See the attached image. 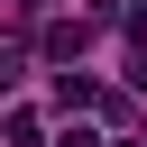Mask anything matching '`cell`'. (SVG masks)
Returning a JSON list of instances; mask_svg holds the SVG:
<instances>
[{"instance_id":"obj_1","label":"cell","mask_w":147,"mask_h":147,"mask_svg":"<svg viewBox=\"0 0 147 147\" xmlns=\"http://www.w3.org/2000/svg\"><path fill=\"white\" fill-rule=\"evenodd\" d=\"M37 46H46V55H55V64H74V55H83V46H92V28H83V18H55V28H46V37H37Z\"/></svg>"},{"instance_id":"obj_2","label":"cell","mask_w":147,"mask_h":147,"mask_svg":"<svg viewBox=\"0 0 147 147\" xmlns=\"http://www.w3.org/2000/svg\"><path fill=\"white\" fill-rule=\"evenodd\" d=\"M55 110H101V83L92 74H55Z\"/></svg>"},{"instance_id":"obj_3","label":"cell","mask_w":147,"mask_h":147,"mask_svg":"<svg viewBox=\"0 0 147 147\" xmlns=\"http://www.w3.org/2000/svg\"><path fill=\"white\" fill-rule=\"evenodd\" d=\"M0 138H9V147H37V138H46V119H37V110H9V119H0Z\"/></svg>"},{"instance_id":"obj_4","label":"cell","mask_w":147,"mask_h":147,"mask_svg":"<svg viewBox=\"0 0 147 147\" xmlns=\"http://www.w3.org/2000/svg\"><path fill=\"white\" fill-rule=\"evenodd\" d=\"M18 74H28V55H18V46H0V92H9Z\"/></svg>"},{"instance_id":"obj_5","label":"cell","mask_w":147,"mask_h":147,"mask_svg":"<svg viewBox=\"0 0 147 147\" xmlns=\"http://www.w3.org/2000/svg\"><path fill=\"white\" fill-rule=\"evenodd\" d=\"M55 147H101V138H92V129H83V119H74V129H64V138H55Z\"/></svg>"},{"instance_id":"obj_6","label":"cell","mask_w":147,"mask_h":147,"mask_svg":"<svg viewBox=\"0 0 147 147\" xmlns=\"http://www.w3.org/2000/svg\"><path fill=\"white\" fill-rule=\"evenodd\" d=\"M129 83H138V92H147V46H138V64H129Z\"/></svg>"},{"instance_id":"obj_7","label":"cell","mask_w":147,"mask_h":147,"mask_svg":"<svg viewBox=\"0 0 147 147\" xmlns=\"http://www.w3.org/2000/svg\"><path fill=\"white\" fill-rule=\"evenodd\" d=\"M119 147H147V129H138V138H119Z\"/></svg>"}]
</instances>
